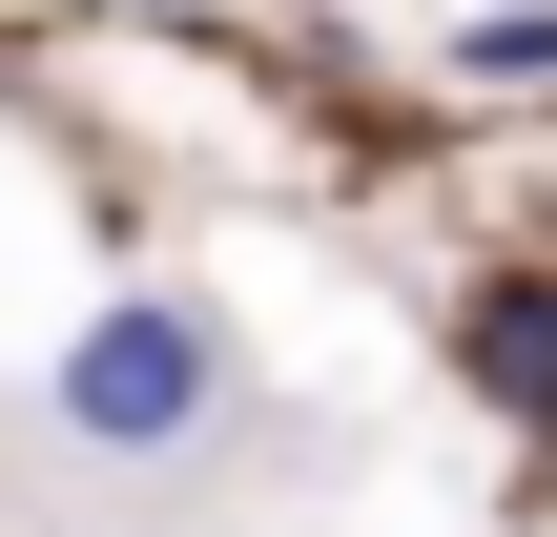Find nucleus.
<instances>
[{
	"label": "nucleus",
	"mask_w": 557,
	"mask_h": 537,
	"mask_svg": "<svg viewBox=\"0 0 557 537\" xmlns=\"http://www.w3.org/2000/svg\"><path fill=\"white\" fill-rule=\"evenodd\" d=\"M207 414H227V331L207 310H165V290L83 310V352H62V435L83 455H186Z\"/></svg>",
	"instance_id": "obj_1"
},
{
	"label": "nucleus",
	"mask_w": 557,
	"mask_h": 537,
	"mask_svg": "<svg viewBox=\"0 0 557 537\" xmlns=\"http://www.w3.org/2000/svg\"><path fill=\"white\" fill-rule=\"evenodd\" d=\"M475 373L517 414H557V290H475Z\"/></svg>",
	"instance_id": "obj_2"
},
{
	"label": "nucleus",
	"mask_w": 557,
	"mask_h": 537,
	"mask_svg": "<svg viewBox=\"0 0 557 537\" xmlns=\"http://www.w3.org/2000/svg\"><path fill=\"white\" fill-rule=\"evenodd\" d=\"M455 62H475V83H517V103H557V0H475V21H455Z\"/></svg>",
	"instance_id": "obj_3"
}]
</instances>
